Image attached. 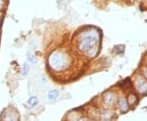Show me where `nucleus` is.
Instances as JSON below:
<instances>
[{
    "mask_svg": "<svg viewBox=\"0 0 147 121\" xmlns=\"http://www.w3.org/2000/svg\"><path fill=\"white\" fill-rule=\"evenodd\" d=\"M98 39H100V34H98L96 30H91L84 34L81 37L79 47L82 51L88 52V54L91 57H95L97 54V51H96L94 46Z\"/></svg>",
    "mask_w": 147,
    "mask_h": 121,
    "instance_id": "obj_1",
    "label": "nucleus"
},
{
    "mask_svg": "<svg viewBox=\"0 0 147 121\" xmlns=\"http://www.w3.org/2000/svg\"><path fill=\"white\" fill-rule=\"evenodd\" d=\"M65 64H66L65 59L63 55L61 53L54 54L50 59V65L52 66L53 69L57 70L63 69L65 66Z\"/></svg>",
    "mask_w": 147,
    "mask_h": 121,
    "instance_id": "obj_2",
    "label": "nucleus"
},
{
    "mask_svg": "<svg viewBox=\"0 0 147 121\" xmlns=\"http://www.w3.org/2000/svg\"><path fill=\"white\" fill-rule=\"evenodd\" d=\"M59 96V93L57 90H52L48 93V99L49 100H56Z\"/></svg>",
    "mask_w": 147,
    "mask_h": 121,
    "instance_id": "obj_3",
    "label": "nucleus"
},
{
    "mask_svg": "<svg viewBox=\"0 0 147 121\" xmlns=\"http://www.w3.org/2000/svg\"><path fill=\"white\" fill-rule=\"evenodd\" d=\"M29 103H30V105L31 107H34V106H36L38 105V101L36 97H31L30 101H29Z\"/></svg>",
    "mask_w": 147,
    "mask_h": 121,
    "instance_id": "obj_4",
    "label": "nucleus"
},
{
    "mask_svg": "<svg viewBox=\"0 0 147 121\" xmlns=\"http://www.w3.org/2000/svg\"><path fill=\"white\" fill-rule=\"evenodd\" d=\"M120 106H121V109H122V111L125 112V111H127V104L126 101L124 100V99L121 100Z\"/></svg>",
    "mask_w": 147,
    "mask_h": 121,
    "instance_id": "obj_5",
    "label": "nucleus"
},
{
    "mask_svg": "<svg viewBox=\"0 0 147 121\" xmlns=\"http://www.w3.org/2000/svg\"><path fill=\"white\" fill-rule=\"evenodd\" d=\"M29 70H30V67H29V66H28L27 64H25V66H24V69H23V75H27L28 72H29Z\"/></svg>",
    "mask_w": 147,
    "mask_h": 121,
    "instance_id": "obj_6",
    "label": "nucleus"
},
{
    "mask_svg": "<svg viewBox=\"0 0 147 121\" xmlns=\"http://www.w3.org/2000/svg\"><path fill=\"white\" fill-rule=\"evenodd\" d=\"M28 59H29V61L32 62L33 64H35L37 62V59L33 55H28Z\"/></svg>",
    "mask_w": 147,
    "mask_h": 121,
    "instance_id": "obj_7",
    "label": "nucleus"
},
{
    "mask_svg": "<svg viewBox=\"0 0 147 121\" xmlns=\"http://www.w3.org/2000/svg\"><path fill=\"white\" fill-rule=\"evenodd\" d=\"M3 6V0H0V8Z\"/></svg>",
    "mask_w": 147,
    "mask_h": 121,
    "instance_id": "obj_8",
    "label": "nucleus"
}]
</instances>
